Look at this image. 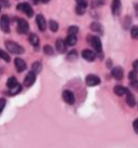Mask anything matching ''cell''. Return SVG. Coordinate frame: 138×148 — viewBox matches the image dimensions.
Listing matches in <instances>:
<instances>
[{
    "label": "cell",
    "mask_w": 138,
    "mask_h": 148,
    "mask_svg": "<svg viewBox=\"0 0 138 148\" xmlns=\"http://www.w3.org/2000/svg\"><path fill=\"white\" fill-rule=\"evenodd\" d=\"M5 48L13 54H23L24 53V48L22 45H17L16 42L13 41H5Z\"/></svg>",
    "instance_id": "6da1fadb"
},
{
    "label": "cell",
    "mask_w": 138,
    "mask_h": 148,
    "mask_svg": "<svg viewBox=\"0 0 138 148\" xmlns=\"http://www.w3.org/2000/svg\"><path fill=\"white\" fill-rule=\"evenodd\" d=\"M89 42L91 43V45L94 48V50L98 52V53H100L102 50V41H100V39L96 36H89Z\"/></svg>",
    "instance_id": "7a4b0ae2"
},
{
    "label": "cell",
    "mask_w": 138,
    "mask_h": 148,
    "mask_svg": "<svg viewBox=\"0 0 138 148\" xmlns=\"http://www.w3.org/2000/svg\"><path fill=\"white\" fill-rule=\"evenodd\" d=\"M17 10H20L22 12H24L28 17H31L33 15V8L30 7V4L27 3V2H22L16 7Z\"/></svg>",
    "instance_id": "3957f363"
},
{
    "label": "cell",
    "mask_w": 138,
    "mask_h": 148,
    "mask_svg": "<svg viewBox=\"0 0 138 148\" xmlns=\"http://www.w3.org/2000/svg\"><path fill=\"white\" fill-rule=\"evenodd\" d=\"M85 82L89 86H96L100 83V79L95 75H89V76H86Z\"/></svg>",
    "instance_id": "277c9868"
},
{
    "label": "cell",
    "mask_w": 138,
    "mask_h": 148,
    "mask_svg": "<svg viewBox=\"0 0 138 148\" xmlns=\"http://www.w3.org/2000/svg\"><path fill=\"white\" fill-rule=\"evenodd\" d=\"M63 99H64L67 104H69V105H72V104L74 103V101H76L73 93L69 90H65L63 92Z\"/></svg>",
    "instance_id": "5b68a950"
},
{
    "label": "cell",
    "mask_w": 138,
    "mask_h": 148,
    "mask_svg": "<svg viewBox=\"0 0 138 148\" xmlns=\"http://www.w3.org/2000/svg\"><path fill=\"white\" fill-rule=\"evenodd\" d=\"M17 30H18V33H20V34L28 33L29 25H28V23L26 22V20H23V18H20V20H18V26H17Z\"/></svg>",
    "instance_id": "8992f818"
},
{
    "label": "cell",
    "mask_w": 138,
    "mask_h": 148,
    "mask_svg": "<svg viewBox=\"0 0 138 148\" xmlns=\"http://www.w3.org/2000/svg\"><path fill=\"white\" fill-rule=\"evenodd\" d=\"M36 75L37 74H35L33 71H30V73L27 74V76H26L24 79L25 86H31L33 83L36 82Z\"/></svg>",
    "instance_id": "52a82bcc"
},
{
    "label": "cell",
    "mask_w": 138,
    "mask_h": 148,
    "mask_svg": "<svg viewBox=\"0 0 138 148\" xmlns=\"http://www.w3.org/2000/svg\"><path fill=\"white\" fill-rule=\"evenodd\" d=\"M82 58H84L87 62H93L96 58V54L92 50H83L82 51Z\"/></svg>",
    "instance_id": "ba28073f"
},
{
    "label": "cell",
    "mask_w": 138,
    "mask_h": 148,
    "mask_svg": "<svg viewBox=\"0 0 138 148\" xmlns=\"http://www.w3.org/2000/svg\"><path fill=\"white\" fill-rule=\"evenodd\" d=\"M36 21H37V25H38V28L39 30L41 32H44L45 29H46V21H45V18L43 17V15H41V14H38L36 17Z\"/></svg>",
    "instance_id": "9c48e42d"
},
{
    "label": "cell",
    "mask_w": 138,
    "mask_h": 148,
    "mask_svg": "<svg viewBox=\"0 0 138 148\" xmlns=\"http://www.w3.org/2000/svg\"><path fill=\"white\" fill-rule=\"evenodd\" d=\"M123 74H124L123 69L120 66H117V67H114L113 69L111 70V75H112V77L115 80H122L123 79Z\"/></svg>",
    "instance_id": "30bf717a"
},
{
    "label": "cell",
    "mask_w": 138,
    "mask_h": 148,
    "mask_svg": "<svg viewBox=\"0 0 138 148\" xmlns=\"http://www.w3.org/2000/svg\"><path fill=\"white\" fill-rule=\"evenodd\" d=\"M0 26H1V29L3 30V33H10V23H9V18L7 15H2Z\"/></svg>",
    "instance_id": "8fae6325"
},
{
    "label": "cell",
    "mask_w": 138,
    "mask_h": 148,
    "mask_svg": "<svg viewBox=\"0 0 138 148\" xmlns=\"http://www.w3.org/2000/svg\"><path fill=\"white\" fill-rule=\"evenodd\" d=\"M14 64H15V68L18 73H22V71H24L26 68H27V65H26V63H25L24 60H22V58H15V61H14Z\"/></svg>",
    "instance_id": "7c38bea8"
},
{
    "label": "cell",
    "mask_w": 138,
    "mask_h": 148,
    "mask_svg": "<svg viewBox=\"0 0 138 148\" xmlns=\"http://www.w3.org/2000/svg\"><path fill=\"white\" fill-rule=\"evenodd\" d=\"M111 11L113 15H119L121 12V1L120 0H113L111 4Z\"/></svg>",
    "instance_id": "4fadbf2b"
},
{
    "label": "cell",
    "mask_w": 138,
    "mask_h": 148,
    "mask_svg": "<svg viewBox=\"0 0 138 148\" xmlns=\"http://www.w3.org/2000/svg\"><path fill=\"white\" fill-rule=\"evenodd\" d=\"M113 91L118 96H122V95L127 94V93L130 92L128 89H126V88H124V86H114Z\"/></svg>",
    "instance_id": "5bb4252c"
},
{
    "label": "cell",
    "mask_w": 138,
    "mask_h": 148,
    "mask_svg": "<svg viewBox=\"0 0 138 148\" xmlns=\"http://www.w3.org/2000/svg\"><path fill=\"white\" fill-rule=\"evenodd\" d=\"M56 50L59 52V53H65L66 51V41L61 40V39H57L56 40Z\"/></svg>",
    "instance_id": "9a60e30c"
},
{
    "label": "cell",
    "mask_w": 138,
    "mask_h": 148,
    "mask_svg": "<svg viewBox=\"0 0 138 148\" xmlns=\"http://www.w3.org/2000/svg\"><path fill=\"white\" fill-rule=\"evenodd\" d=\"M126 103L130 107H134L135 104H136V101H135V97L134 95L132 94L130 92H128L127 94H126Z\"/></svg>",
    "instance_id": "2e32d148"
},
{
    "label": "cell",
    "mask_w": 138,
    "mask_h": 148,
    "mask_svg": "<svg viewBox=\"0 0 138 148\" xmlns=\"http://www.w3.org/2000/svg\"><path fill=\"white\" fill-rule=\"evenodd\" d=\"M66 45H74L77 43V36L76 35H68V37L66 38Z\"/></svg>",
    "instance_id": "e0dca14e"
},
{
    "label": "cell",
    "mask_w": 138,
    "mask_h": 148,
    "mask_svg": "<svg viewBox=\"0 0 138 148\" xmlns=\"http://www.w3.org/2000/svg\"><path fill=\"white\" fill-rule=\"evenodd\" d=\"M29 42H30V45H33V47H38L39 45V37L35 35V34H31L30 36H29Z\"/></svg>",
    "instance_id": "ac0fdd59"
},
{
    "label": "cell",
    "mask_w": 138,
    "mask_h": 148,
    "mask_svg": "<svg viewBox=\"0 0 138 148\" xmlns=\"http://www.w3.org/2000/svg\"><path fill=\"white\" fill-rule=\"evenodd\" d=\"M20 91H22V86H20V83H16L14 86L10 88V92H9V94L15 95V94H17V93H20Z\"/></svg>",
    "instance_id": "d6986e66"
},
{
    "label": "cell",
    "mask_w": 138,
    "mask_h": 148,
    "mask_svg": "<svg viewBox=\"0 0 138 148\" xmlns=\"http://www.w3.org/2000/svg\"><path fill=\"white\" fill-rule=\"evenodd\" d=\"M91 29L94 30V32H97L99 34H102V32H104L102 25L99 24V23H96V22H94V23L91 24Z\"/></svg>",
    "instance_id": "ffe728a7"
},
{
    "label": "cell",
    "mask_w": 138,
    "mask_h": 148,
    "mask_svg": "<svg viewBox=\"0 0 138 148\" xmlns=\"http://www.w3.org/2000/svg\"><path fill=\"white\" fill-rule=\"evenodd\" d=\"M49 26H50L51 32H53V33H56L57 30H58V24H57V22L54 21V20H51V21L49 22Z\"/></svg>",
    "instance_id": "44dd1931"
},
{
    "label": "cell",
    "mask_w": 138,
    "mask_h": 148,
    "mask_svg": "<svg viewBox=\"0 0 138 148\" xmlns=\"http://www.w3.org/2000/svg\"><path fill=\"white\" fill-rule=\"evenodd\" d=\"M42 69V65H41L40 62H35L33 64V71L35 74H39Z\"/></svg>",
    "instance_id": "7402d4cb"
},
{
    "label": "cell",
    "mask_w": 138,
    "mask_h": 148,
    "mask_svg": "<svg viewBox=\"0 0 138 148\" xmlns=\"http://www.w3.org/2000/svg\"><path fill=\"white\" fill-rule=\"evenodd\" d=\"M77 58H78V53L77 51H74V50H72L71 52H69V54L67 55V60L68 61H74Z\"/></svg>",
    "instance_id": "603a6c76"
},
{
    "label": "cell",
    "mask_w": 138,
    "mask_h": 148,
    "mask_svg": "<svg viewBox=\"0 0 138 148\" xmlns=\"http://www.w3.org/2000/svg\"><path fill=\"white\" fill-rule=\"evenodd\" d=\"M130 36L134 39H138V26H133L130 29Z\"/></svg>",
    "instance_id": "cb8c5ba5"
},
{
    "label": "cell",
    "mask_w": 138,
    "mask_h": 148,
    "mask_svg": "<svg viewBox=\"0 0 138 148\" xmlns=\"http://www.w3.org/2000/svg\"><path fill=\"white\" fill-rule=\"evenodd\" d=\"M43 52H44L46 55H53V54H54L53 48L51 45H44V47H43Z\"/></svg>",
    "instance_id": "d4e9b609"
},
{
    "label": "cell",
    "mask_w": 138,
    "mask_h": 148,
    "mask_svg": "<svg viewBox=\"0 0 138 148\" xmlns=\"http://www.w3.org/2000/svg\"><path fill=\"white\" fill-rule=\"evenodd\" d=\"M0 58H2L4 62H10V56L7 52H4L3 50H0Z\"/></svg>",
    "instance_id": "484cf974"
},
{
    "label": "cell",
    "mask_w": 138,
    "mask_h": 148,
    "mask_svg": "<svg viewBox=\"0 0 138 148\" xmlns=\"http://www.w3.org/2000/svg\"><path fill=\"white\" fill-rule=\"evenodd\" d=\"M86 10V7H83V5H80V4H78L77 8H76V12L79 14V15H82V14H84Z\"/></svg>",
    "instance_id": "4316f807"
},
{
    "label": "cell",
    "mask_w": 138,
    "mask_h": 148,
    "mask_svg": "<svg viewBox=\"0 0 138 148\" xmlns=\"http://www.w3.org/2000/svg\"><path fill=\"white\" fill-rule=\"evenodd\" d=\"M16 83H17L16 79L14 78V77H11V78L8 79V81H7V86H8L9 88H12V86H14Z\"/></svg>",
    "instance_id": "83f0119b"
},
{
    "label": "cell",
    "mask_w": 138,
    "mask_h": 148,
    "mask_svg": "<svg viewBox=\"0 0 138 148\" xmlns=\"http://www.w3.org/2000/svg\"><path fill=\"white\" fill-rule=\"evenodd\" d=\"M78 32H79V28H78L77 26H70L68 28L69 35H77Z\"/></svg>",
    "instance_id": "f1b7e54d"
},
{
    "label": "cell",
    "mask_w": 138,
    "mask_h": 148,
    "mask_svg": "<svg viewBox=\"0 0 138 148\" xmlns=\"http://www.w3.org/2000/svg\"><path fill=\"white\" fill-rule=\"evenodd\" d=\"M128 78L133 81V80H137V73L136 71H130V74H128Z\"/></svg>",
    "instance_id": "f546056e"
},
{
    "label": "cell",
    "mask_w": 138,
    "mask_h": 148,
    "mask_svg": "<svg viewBox=\"0 0 138 148\" xmlns=\"http://www.w3.org/2000/svg\"><path fill=\"white\" fill-rule=\"evenodd\" d=\"M5 99H0V114L2 112V110H3V108H4V106H5Z\"/></svg>",
    "instance_id": "4dcf8cb0"
},
{
    "label": "cell",
    "mask_w": 138,
    "mask_h": 148,
    "mask_svg": "<svg viewBox=\"0 0 138 148\" xmlns=\"http://www.w3.org/2000/svg\"><path fill=\"white\" fill-rule=\"evenodd\" d=\"M78 4L83 5V7H87V0H76Z\"/></svg>",
    "instance_id": "1f68e13d"
},
{
    "label": "cell",
    "mask_w": 138,
    "mask_h": 148,
    "mask_svg": "<svg viewBox=\"0 0 138 148\" xmlns=\"http://www.w3.org/2000/svg\"><path fill=\"white\" fill-rule=\"evenodd\" d=\"M133 129H134V131L138 134V119L135 120L134 122H133Z\"/></svg>",
    "instance_id": "d6a6232c"
},
{
    "label": "cell",
    "mask_w": 138,
    "mask_h": 148,
    "mask_svg": "<svg viewBox=\"0 0 138 148\" xmlns=\"http://www.w3.org/2000/svg\"><path fill=\"white\" fill-rule=\"evenodd\" d=\"M130 86H133V88H136V89H138V80H133V81L130 82Z\"/></svg>",
    "instance_id": "836d02e7"
},
{
    "label": "cell",
    "mask_w": 138,
    "mask_h": 148,
    "mask_svg": "<svg viewBox=\"0 0 138 148\" xmlns=\"http://www.w3.org/2000/svg\"><path fill=\"white\" fill-rule=\"evenodd\" d=\"M133 68H134V70L136 73H138V60L133 63Z\"/></svg>",
    "instance_id": "e575fe53"
},
{
    "label": "cell",
    "mask_w": 138,
    "mask_h": 148,
    "mask_svg": "<svg viewBox=\"0 0 138 148\" xmlns=\"http://www.w3.org/2000/svg\"><path fill=\"white\" fill-rule=\"evenodd\" d=\"M135 13H136V15L138 17V3L135 4Z\"/></svg>",
    "instance_id": "d590c367"
},
{
    "label": "cell",
    "mask_w": 138,
    "mask_h": 148,
    "mask_svg": "<svg viewBox=\"0 0 138 148\" xmlns=\"http://www.w3.org/2000/svg\"><path fill=\"white\" fill-rule=\"evenodd\" d=\"M30 1H31V2H33V3H38V2H39V1H40V0H30Z\"/></svg>",
    "instance_id": "8d00e7d4"
},
{
    "label": "cell",
    "mask_w": 138,
    "mask_h": 148,
    "mask_svg": "<svg viewBox=\"0 0 138 148\" xmlns=\"http://www.w3.org/2000/svg\"><path fill=\"white\" fill-rule=\"evenodd\" d=\"M41 2H43V3H46V2H49L50 0H40Z\"/></svg>",
    "instance_id": "74e56055"
}]
</instances>
